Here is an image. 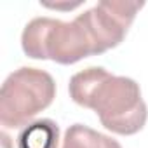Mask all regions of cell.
Masks as SVG:
<instances>
[{
  "instance_id": "2",
  "label": "cell",
  "mask_w": 148,
  "mask_h": 148,
  "mask_svg": "<svg viewBox=\"0 0 148 148\" xmlns=\"http://www.w3.org/2000/svg\"><path fill=\"white\" fill-rule=\"evenodd\" d=\"M21 47L32 59H52L59 64H73L96 54L94 44L79 16L70 23L52 18L32 19L23 30Z\"/></svg>"
},
{
  "instance_id": "5",
  "label": "cell",
  "mask_w": 148,
  "mask_h": 148,
  "mask_svg": "<svg viewBox=\"0 0 148 148\" xmlns=\"http://www.w3.org/2000/svg\"><path fill=\"white\" fill-rule=\"evenodd\" d=\"M63 148H122L120 143L84 124H73L63 138Z\"/></svg>"
},
{
  "instance_id": "3",
  "label": "cell",
  "mask_w": 148,
  "mask_h": 148,
  "mask_svg": "<svg viewBox=\"0 0 148 148\" xmlns=\"http://www.w3.org/2000/svg\"><path fill=\"white\" fill-rule=\"evenodd\" d=\"M56 98V82L47 71L23 66L14 70L0 89V124L7 129L28 125Z\"/></svg>"
},
{
  "instance_id": "4",
  "label": "cell",
  "mask_w": 148,
  "mask_h": 148,
  "mask_svg": "<svg viewBox=\"0 0 148 148\" xmlns=\"http://www.w3.org/2000/svg\"><path fill=\"white\" fill-rule=\"evenodd\" d=\"M59 127L51 119L28 124L18 136V148H58Z\"/></svg>"
},
{
  "instance_id": "6",
  "label": "cell",
  "mask_w": 148,
  "mask_h": 148,
  "mask_svg": "<svg viewBox=\"0 0 148 148\" xmlns=\"http://www.w3.org/2000/svg\"><path fill=\"white\" fill-rule=\"evenodd\" d=\"M82 2H75V4H44L45 7H51V9H75L79 7Z\"/></svg>"
},
{
  "instance_id": "1",
  "label": "cell",
  "mask_w": 148,
  "mask_h": 148,
  "mask_svg": "<svg viewBox=\"0 0 148 148\" xmlns=\"http://www.w3.org/2000/svg\"><path fill=\"white\" fill-rule=\"evenodd\" d=\"M70 98L84 108H91L101 124L122 136L139 132L148 119L141 89L129 77H117L101 66H89L70 79Z\"/></svg>"
}]
</instances>
